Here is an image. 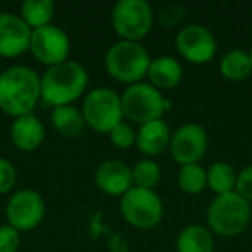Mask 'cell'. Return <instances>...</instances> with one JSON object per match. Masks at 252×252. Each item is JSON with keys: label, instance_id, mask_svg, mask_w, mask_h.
I'll use <instances>...</instances> for the list:
<instances>
[{"label": "cell", "instance_id": "6da1fadb", "mask_svg": "<svg viewBox=\"0 0 252 252\" xmlns=\"http://www.w3.org/2000/svg\"><path fill=\"white\" fill-rule=\"evenodd\" d=\"M42 98L40 74L25 64L9 66L0 73V111L11 116L33 114Z\"/></svg>", "mask_w": 252, "mask_h": 252}, {"label": "cell", "instance_id": "7a4b0ae2", "mask_svg": "<svg viewBox=\"0 0 252 252\" xmlns=\"http://www.w3.org/2000/svg\"><path fill=\"white\" fill-rule=\"evenodd\" d=\"M88 71L78 61L69 59L63 64L47 67L43 74H40V104L49 109L73 105L78 98L85 97L88 92Z\"/></svg>", "mask_w": 252, "mask_h": 252}, {"label": "cell", "instance_id": "3957f363", "mask_svg": "<svg viewBox=\"0 0 252 252\" xmlns=\"http://www.w3.org/2000/svg\"><path fill=\"white\" fill-rule=\"evenodd\" d=\"M252 220V204L240 193L231 192L214 195L206 211V223L213 235L235 238L249 228Z\"/></svg>", "mask_w": 252, "mask_h": 252}, {"label": "cell", "instance_id": "277c9868", "mask_svg": "<svg viewBox=\"0 0 252 252\" xmlns=\"http://www.w3.org/2000/svg\"><path fill=\"white\" fill-rule=\"evenodd\" d=\"M151 61V54L142 43L118 40L105 50L104 69L114 81L130 87L147 78Z\"/></svg>", "mask_w": 252, "mask_h": 252}, {"label": "cell", "instance_id": "5b68a950", "mask_svg": "<svg viewBox=\"0 0 252 252\" xmlns=\"http://www.w3.org/2000/svg\"><path fill=\"white\" fill-rule=\"evenodd\" d=\"M85 125L90 130L109 135L119 123L125 121L121 95L109 87L92 88L85 94L81 104Z\"/></svg>", "mask_w": 252, "mask_h": 252}, {"label": "cell", "instance_id": "8992f818", "mask_svg": "<svg viewBox=\"0 0 252 252\" xmlns=\"http://www.w3.org/2000/svg\"><path fill=\"white\" fill-rule=\"evenodd\" d=\"M121 104L125 121L138 126L162 119V116L171 109V100H168L162 92L145 81L126 87L121 94Z\"/></svg>", "mask_w": 252, "mask_h": 252}, {"label": "cell", "instance_id": "52a82bcc", "mask_svg": "<svg viewBox=\"0 0 252 252\" xmlns=\"http://www.w3.org/2000/svg\"><path fill=\"white\" fill-rule=\"evenodd\" d=\"M156 14L147 0H119L111 11V26L119 40L138 42L152 32Z\"/></svg>", "mask_w": 252, "mask_h": 252}, {"label": "cell", "instance_id": "ba28073f", "mask_svg": "<svg viewBox=\"0 0 252 252\" xmlns=\"http://www.w3.org/2000/svg\"><path fill=\"white\" fill-rule=\"evenodd\" d=\"M121 218L137 230H152L164 218V202L156 190L131 187L119 199Z\"/></svg>", "mask_w": 252, "mask_h": 252}, {"label": "cell", "instance_id": "9c48e42d", "mask_svg": "<svg viewBox=\"0 0 252 252\" xmlns=\"http://www.w3.org/2000/svg\"><path fill=\"white\" fill-rule=\"evenodd\" d=\"M47 214V204L43 195L35 189H21L11 193L5 204L7 224L21 233L32 231L43 223Z\"/></svg>", "mask_w": 252, "mask_h": 252}, {"label": "cell", "instance_id": "30bf717a", "mask_svg": "<svg viewBox=\"0 0 252 252\" xmlns=\"http://www.w3.org/2000/svg\"><path fill=\"white\" fill-rule=\"evenodd\" d=\"M175 49L183 61L202 66L216 57L218 42L214 33L207 26L190 23L178 30L175 36Z\"/></svg>", "mask_w": 252, "mask_h": 252}, {"label": "cell", "instance_id": "8fae6325", "mask_svg": "<svg viewBox=\"0 0 252 252\" xmlns=\"http://www.w3.org/2000/svg\"><path fill=\"white\" fill-rule=\"evenodd\" d=\"M207 149H209V137L206 128L199 123H183L173 131L169 154L176 164H199L206 156Z\"/></svg>", "mask_w": 252, "mask_h": 252}, {"label": "cell", "instance_id": "7c38bea8", "mask_svg": "<svg viewBox=\"0 0 252 252\" xmlns=\"http://www.w3.org/2000/svg\"><path fill=\"white\" fill-rule=\"evenodd\" d=\"M32 56L43 64L45 67H52L69 61L71 54V38L63 28L56 25L43 26L33 30L32 42H30Z\"/></svg>", "mask_w": 252, "mask_h": 252}, {"label": "cell", "instance_id": "4fadbf2b", "mask_svg": "<svg viewBox=\"0 0 252 252\" xmlns=\"http://www.w3.org/2000/svg\"><path fill=\"white\" fill-rule=\"evenodd\" d=\"M32 30L14 12H0V59H16L30 52Z\"/></svg>", "mask_w": 252, "mask_h": 252}, {"label": "cell", "instance_id": "5bb4252c", "mask_svg": "<svg viewBox=\"0 0 252 252\" xmlns=\"http://www.w3.org/2000/svg\"><path fill=\"white\" fill-rule=\"evenodd\" d=\"M94 183L102 193L121 199L133 187L131 166L121 159H105L95 168Z\"/></svg>", "mask_w": 252, "mask_h": 252}, {"label": "cell", "instance_id": "9a60e30c", "mask_svg": "<svg viewBox=\"0 0 252 252\" xmlns=\"http://www.w3.org/2000/svg\"><path fill=\"white\" fill-rule=\"evenodd\" d=\"M171 135V128L164 119L145 123V125L138 126L135 147L140 151V154H144V158L154 159L158 156L164 154L166 151H169Z\"/></svg>", "mask_w": 252, "mask_h": 252}, {"label": "cell", "instance_id": "2e32d148", "mask_svg": "<svg viewBox=\"0 0 252 252\" xmlns=\"http://www.w3.org/2000/svg\"><path fill=\"white\" fill-rule=\"evenodd\" d=\"M45 125L35 114L19 116L12 119L11 142L21 152H35L45 142Z\"/></svg>", "mask_w": 252, "mask_h": 252}, {"label": "cell", "instance_id": "e0dca14e", "mask_svg": "<svg viewBox=\"0 0 252 252\" xmlns=\"http://www.w3.org/2000/svg\"><path fill=\"white\" fill-rule=\"evenodd\" d=\"M183 80V66L173 56H159L151 61L147 71V83H151L159 92L173 90Z\"/></svg>", "mask_w": 252, "mask_h": 252}, {"label": "cell", "instance_id": "ac0fdd59", "mask_svg": "<svg viewBox=\"0 0 252 252\" xmlns=\"http://www.w3.org/2000/svg\"><path fill=\"white\" fill-rule=\"evenodd\" d=\"M50 125L52 128L64 138H74L81 137L87 125H85L81 109L74 105H64V107H56L50 111Z\"/></svg>", "mask_w": 252, "mask_h": 252}, {"label": "cell", "instance_id": "d6986e66", "mask_svg": "<svg viewBox=\"0 0 252 252\" xmlns=\"http://www.w3.org/2000/svg\"><path fill=\"white\" fill-rule=\"evenodd\" d=\"M175 244L176 252H214V235L204 224H187Z\"/></svg>", "mask_w": 252, "mask_h": 252}, {"label": "cell", "instance_id": "ffe728a7", "mask_svg": "<svg viewBox=\"0 0 252 252\" xmlns=\"http://www.w3.org/2000/svg\"><path fill=\"white\" fill-rule=\"evenodd\" d=\"M220 74L231 83H240L251 78L252 64L249 50L231 49L224 52L220 59Z\"/></svg>", "mask_w": 252, "mask_h": 252}, {"label": "cell", "instance_id": "44dd1931", "mask_svg": "<svg viewBox=\"0 0 252 252\" xmlns=\"http://www.w3.org/2000/svg\"><path fill=\"white\" fill-rule=\"evenodd\" d=\"M56 16V4L52 0H25L19 7V18L30 26V30H38L52 25Z\"/></svg>", "mask_w": 252, "mask_h": 252}, {"label": "cell", "instance_id": "7402d4cb", "mask_svg": "<svg viewBox=\"0 0 252 252\" xmlns=\"http://www.w3.org/2000/svg\"><path fill=\"white\" fill-rule=\"evenodd\" d=\"M238 173L230 162L216 161L207 168V189L216 195H224L237 190Z\"/></svg>", "mask_w": 252, "mask_h": 252}, {"label": "cell", "instance_id": "603a6c76", "mask_svg": "<svg viewBox=\"0 0 252 252\" xmlns=\"http://www.w3.org/2000/svg\"><path fill=\"white\" fill-rule=\"evenodd\" d=\"M176 183L187 195H199L207 189V169L199 164L180 166L176 173Z\"/></svg>", "mask_w": 252, "mask_h": 252}, {"label": "cell", "instance_id": "cb8c5ba5", "mask_svg": "<svg viewBox=\"0 0 252 252\" xmlns=\"http://www.w3.org/2000/svg\"><path fill=\"white\" fill-rule=\"evenodd\" d=\"M131 178H133V187L145 190H156V187L161 183L162 171L161 166L154 159H138L131 166Z\"/></svg>", "mask_w": 252, "mask_h": 252}, {"label": "cell", "instance_id": "d4e9b609", "mask_svg": "<svg viewBox=\"0 0 252 252\" xmlns=\"http://www.w3.org/2000/svg\"><path fill=\"white\" fill-rule=\"evenodd\" d=\"M107 137H109V142H111L116 149L126 151V149L135 147V142H137V130H135L128 121H123L116 126Z\"/></svg>", "mask_w": 252, "mask_h": 252}, {"label": "cell", "instance_id": "484cf974", "mask_svg": "<svg viewBox=\"0 0 252 252\" xmlns=\"http://www.w3.org/2000/svg\"><path fill=\"white\" fill-rule=\"evenodd\" d=\"M18 183V169L14 162L0 156V195L11 193Z\"/></svg>", "mask_w": 252, "mask_h": 252}, {"label": "cell", "instance_id": "4316f807", "mask_svg": "<svg viewBox=\"0 0 252 252\" xmlns=\"http://www.w3.org/2000/svg\"><path fill=\"white\" fill-rule=\"evenodd\" d=\"M187 16V11L185 7L182 5H176V4H171V5H166L162 7L161 11L156 14V19L159 21V25L166 30H171V28H176L180 26V23L185 19Z\"/></svg>", "mask_w": 252, "mask_h": 252}, {"label": "cell", "instance_id": "83f0119b", "mask_svg": "<svg viewBox=\"0 0 252 252\" xmlns=\"http://www.w3.org/2000/svg\"><path fill=\"white\" fill-rule=\"evenodd\" d=\"M21 233L11 224H0V252H18Z\"/></svg>", "mask_w": 252, "mask_h": 252}, {"label": "cell", "instance_id": "f1b7e54d", "mask_svg": "<svg viewBox=\"0 0 252 252\" xmlns=\"http://www.w3.org/2000/svg\"><path fill=\"white\" fill-rule=\"evenodd\" d=\"M237 193H240L247 202L252 204V164L245 166L237 176Z\"/></svg>", "mask_w": 252, "mask_h": 252}, {"label": "cell", "instance_id": "f546056e", "mask_svg": "<svg viewBox=\"0 0 252 252\" xmlns=\"http://www.w3.org/2000/svg\"><path fill=\"white\" fill-rule=\"evenodd\" d=\"M249 57H251V64H252V47H251V50H249Z\"/></svg>", "mask_w": 252, "mask_h": 252}, {"label": "cell", "instance_id": "4dcf8cb0", "mask_svg": "<svg viewBox=\"0 0 252 252\" xmlns=\"http://www.w3.org/2000/svg\"><path fill=\"white\" fill-rule=\"evenodd\" d=\"M0 73H2V69H0Z\"/></svg>", "mask_w": 252, "mask_h": 252}]
</instances>
